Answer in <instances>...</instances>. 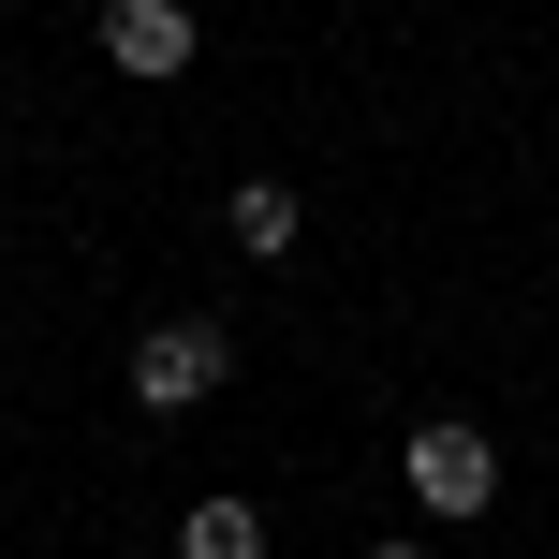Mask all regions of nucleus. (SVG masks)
<instances>
[{
    "label": "nucleus",
    "mask_w": 559,
    "mask_h": 559,
    "mask_svg": "<svg viewBox=\"0 0 559 559\" xmlns=\"http://www.w3.org/2000/svg\"><path fill=\"white\" fill-rule=\"evenodd\" d=\"M177 559H265V515L251 501H192L177 515Z\"/></svg>",
    "instance_id": "nucleus-4"
},
{
    "label": "nucleus",
    "mask_w": 559,
    "mask_h": 559,
    "mask_svg": "<svg viewBox=\"0 0 559 559\" xmlns=\"http://www.w3.org/2000/svg\"><path fill=\"white\" fill-rule=\"evenodd\" d=\"M368 559H427V545H368Z\"/></svg>",
    "instance_id": "nucleus-6"
},
{
    "label": "nucleus",
    "mask_w": 559,
    "mask_h": 559,
    "mask_svg": "<svg viewBox=\"0 0 559 559\" xmlns=\"http://www.w3.org/2000/svg\"><path fill=\"white\" fill-rule=\"evenodd\" d=\"M222 368H236V338H222V324H147V338H133V397H147V413H192V397H222Z\"/></svg>",
    "instance_id": "nucleus-2"
},
{
    "label": "nucleus",
    "mask_w": 559,
    "mask_h": 559,
    "mask_svg": "<svg viewBox=\"0 0 559 559\" xmlns=\"http://www.w3.org/2000/svg\"><path fill=\"white\" fill-rule=\"evenodd\" d=\"M236 251H295V192L280 177H236Z\"/></svg>",
    "instance_id": "nucleus-5"
},
{
    "label": "nucleus",
    "mask_w": 559,
    "mask_h": 559,
    "mask_svg": "<svg viewBox=\"0 0 559 559\" xmlns=\"http://www.w3.org/2000/svg\"><path fill=\"white\" fill-rule=\"evenodd\" d=\"M104 59L118 74H192V15L177 0H104Z\"/></svg>",
    "instance_id": "nucleus-3"
},
{
    "label": "nucleus",
    "mask_w": 559,
    "mask_h": 559,
    "mask_svg": "<svg viewBox=\"0 0 559 559\" xmlns=\"http://www.w3.org/2000/svg\"><path fill=\"white\" fill-rule=\"evenodd\" d=\"M0 501H15V486H0Z\"/></svg>",
    "instance_id": "nucleus-7"
},
{
    "label": "nucleus",
    "mask_w": 559,
    "mask_h": 559,
    "mask_svg": "<svg viewBox=\"0 0 559 559\" xmlns=\"http://www.w3.org/2000/svg\"><path fill=\"white\" fill-rule=\"evenodd\" d=\"M397 472H413V501L427 515H486V501H501V456H486V427H413V442H397Z\"/></svg>",
    "instance_id": "nucleus-1"
},
{
    "label": "nucleus",
    "mask_w": 559,
    "mask_h": 559,
    "mask_svg": "<svg viewBox=\"0 0 559 559\" xmlns=\"http://www.w3.org/2000/svg\"><path fill=\"white\" fill-rule=\"evenodd\" d=\"M0 147H15V133H0Z\"/></svg>",
    "instance_id": "nucleus-8"
}]
</instances>
